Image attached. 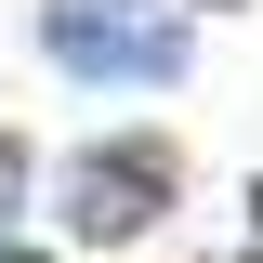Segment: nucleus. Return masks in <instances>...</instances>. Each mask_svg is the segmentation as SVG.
Listing matches in <instances>:
<instances>
[{
  "label": "nucleus",
  "mask_w": 263,
  "mask_h": 263,
  "mask_svg": "<svg viewBox=\"0 0 263 263\" xmlns=\"http://www.w3.org/2000/svg\"><path fill=\"white\" fill-rule=\"evenodd\" d=\"M158 211H171V158H158V145H92V158H79V184H66V224L92 237V250L145 237Z\"/></svg>",
  "instance_id": "nucleus-1"
},
{
  "label": "nucleus",
  "mask_w": 263,
  "mask_h": 263,
  "mask_svg": "<svg viewBox=\"0 0 263 263\" xmlns=\"http://www.w3.org/2000/svg\"><path fill=\"white\" fill-rule=\"evenodd\" d=\"M53 53H66V66H132V79H171V66H184V40H171L158 13H132V0H53Z\"/></svg>",
  "instance_id": "nucleus-2"
},
{
  "label": "nucleus",
  "mask_w": 263,
  "mask_h": 263,
  "mask_svg": "<svg viewBox=\"0 0 263 263\" xmlns=\"http://www.w3.org/2000/svg\"><path fill=\"white\" fill-rule=\"evenodd\" d=\"M0 263H40V250H27V237H0Z\"/></svg>",
  "instance_id": "nucleus-4"
},
{
  "label": "nucleus",
  "mask_w": 263,
  "mask_h": 263,
  "mask_svg": "<svg viewBox=\"0 0 263 263\" xmlns=\"http://www.w3.org/2000/svg\"><path fill=\"white\" fill-rule=\"evenodd\" d=\"M250 211H263V184H250Z\"/></svg>",
  "instance_id": "nucleus-5"
},
{
  "label": "nucleus",
  "mask_w": 263,
  "mask_h": 263,
  "mask_svg": "<svg viewBox=\"0 0 263 263\" xmlns=\"http://www.w3.org/2000/svg\"><path fill=\"white\" fill-rule=\"evenodd\" d=\"M13 171H27V145H13V132H0V211H13Z\"/></svg>",
  "instance_id": "nucleus-3"
}]
</instances>
